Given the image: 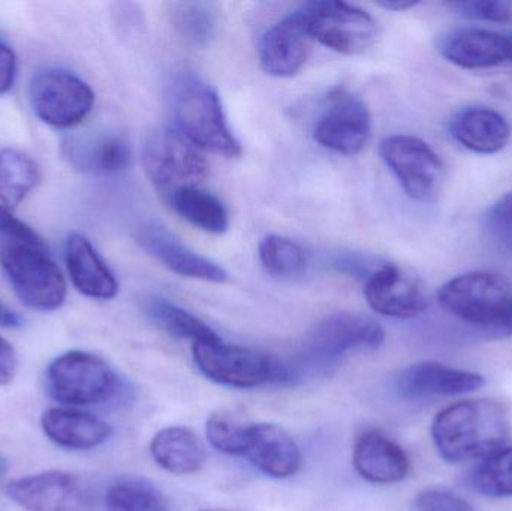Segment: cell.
I'll return each instance as SVG.
<instances>
[{"label":"cell","instance_id":"obj_1","mask_svg":"<svg viewBox=\"0 0 512 511\" xmlns=\"http://www.w3.org/2000/svg\"><path fill=\"white\" fill-rule=\"evenodd\" d=\"M385 332L375 320L355 312H336L315 324L288 359H274L273 383L298 387L330 377L355 351H378Z\"/></svg>","mask_w":512,"mask_h":511},{"label":"cell","instance_id":"obj_2","mask_svg":"<svg viewBox=\"0 0 512 511\" xmlns=\"http://www.w3.org/2000/svg\"><path fill=\"white\" fill-rule=\"evenodd\" d=\"M0 266L27 308L50 312L65 302V278L44 240L3 206H0Z\"/></svg>","mask_w":512,"mask_h":511},{"label":"cell","instance_id":"obj_3","mask_svg":"<svg viewBox=\"0 0 512 511\" xmlns=\"http://www.w3.org/2000/svg\"><path fill=\"white\" fill-rule=\"evenodd\" d=\"M510 437V419L504 405L475 399L451 405L433 420L432 438L448 462L484 459L502 449Z\"/></svg>","mask_w":512,"mask_h":511},{"label":"cell","instance_id":"obj_4","mask_svg":"<svg viewBox=\"0 0 512 511\" xmlns=\"http://www.w3.org/2000/svg\"><path fill=\"white\" fill-rule=\"evenodd\" d=\"M171 107L179 131L195 146L225 158L242 155L215 87L195 75H182L171 87Z\"/></svg>","mask_w":512,"mask_h":511},{"label":"cell","instance_id":"obj_5","mask_svg":"<svg viewBox=\"0 0 512 511\" xmlns=\"http://www.w3.org/2000/svg\"><path fill=\"white\" fill-rule=\"evenodd\" d=\"M445 311L472 326L508 330L512 306L510 284L492 272H469L445 282L438 290Z\"/></svg>","mask_w":512,"mask_h":511},{"label":"cell","instance_id":"obj_6","mask_svg":"<svg viewBox=\"0 0 512 511\" xmlns=\"http://www.w3.org/2000/svg\"><path fill=\"white\" fill-rule=\"evenodd\" d=\"M45 387L60 404L87 407L111 401L119 393L120 378L102 357L74 350L48 365Z\"/></svg>","mask_w":512,"mask_h":511},{"label":"cell","instance_id":"obj_7","mask_svg":"<svg viewBox=\"0 0 512 511\" xmlns=\"http://www.w3.org/2000/svg\"><path fill=\"white\" fill-rule=\"evenodd\" d=\"M143 161L150 182L164 197L177 189L200 186L209 174V164L200 147L179 129H159L150 135Z\"/></svg>","mask_w":512,"mask_h":511},{"label":"cell","instance_id":"obj_8","mask_svg":"<svg viewBox=\"0 0 512 511\" xmlns=\"http://www.w3.org/2000/svg\"><path fill=\"white\" fill-rule=\"evenodd\" d=\"M379 153L409 198L418 203L438 200L445 168L430 144L412 135H391L381 141Z\"/></svg>","mask_w":512,"mask_h":511},{"label":"cell","instance_id":"obj_9","mask_svg":"<svg viewBox=\"0 0 512 511\" xmlns=\"http://www.w3.org/2000/svg\"><path fill=\"white\" fill-rule=\"evenodd\" d=\"M95 93L78 75L45 69L30 83V104L36 116L54 128H74L92 111Z\"/></svg>","mask_w":512,"mask_h":511},{"label":"cell","instance_id":"obj_10","mask_svg":"<svg viewBox=\"0 0 512 511\" xmlns=\"http://www.w3.org/2000/svg\"><path fill=\"white\" fill-rule=\"evenodd\" d=\"M304 11L313 39L337 53L357 56L369 50L378 36L372 15L349 3L322 0L307 3Z\"/></svg>","mask_w":512,"mask_h":511},{"label":"cell","instance_id":"obj_11","mask_svg":"<svg viewBox=\"0 0 512 511\" xmlns=\"http://www.w3.org/2000/svg\"><path fill=\"white\" fill-rule=\"evenodd\" d=\"M195 365L204 377L222 386L254 389L273 381L274 357L221 341L192 344Z\"/></svg>","mask_w":512,"mask_h":511},{"label":"cell","instance_id":"obj_12","mask_svg":"<svg viewBox=\"0 0 512 511\" xmlns=\"http://www.w3.org/2000/svg\"><path fill=\"white\" fill-rule=\"evenodd\" d=\"M313 137L333 152L349 156L363 152L372 137L366 104L346 89L334 90L316 120Z\"/></svg>","mask_w":512,"mask_h":511},{"label":"cell","instance_id":"obj_13","mask_svg":"<svg viewBox=\"0 0 512 511\" xmlns=\"http://www.w3.org/2000/svg\"><path fill=\"white\" fill-rule=\"evenodd\" d=\"M6 495L26 511H92L89 489L65 471L21 477L6 486Z\"/></svg>","mask_w":512,"mask_h":511},{"label":"cell","instance_id":"obj_14","mask_svg":"<svg viewBox=\"0 0 512 511\" xmlns=\"http://www.w3.org/2000/svg\"><path fill=\"white\" fill-rule=\"evenodd\" d=\"M364 296L373 311L400 320L418 317L429 306V294L420 276L391 263L376 267L366 279Z\"/></svg>","mask_w":512,"mask_h":511},{"label":"cell","instance_id":"obj_15","mask_svg":"<svg viewBox=\"0 0 512 511\" xmlns=\"http://www.w3.org/2000/svg\"><path fill=\"white\" fill-rule=\"evenodd\" d=\"M313 42L306 11H295L262 35L258 47L261 68L271 77H294L306 65Z\"/></svg>","mask_w":512,"mask_h":511},{"label":"cell","instance_id":"obj_16","mask_svg":"<svg viewBox=\"0 0 512 511\" xmlns=\"http://www.w3.org/2000/svg\"><path fill=\"white\" fill-rule=\"evenodd\" d=\"M135 240L147 254L177 275L213 284H224L230 279L227 270L192 251L167 228L155 222L140 225L135 233Z\"/></svg>","mask_w":512,"mask_h":511},{"label":"cell","instance_id":"obj_17","mask_svg":"<svg viewBox=\"0 0 512 511\" xmlns=\"http://www.w3.org/2000/svg\"><path fill=\"white\" fill-rule=\"evenodd\" d=\"M484 386V378L475 372L460 371L435 362H421L400 372L396 390L406 401L457 396L472 393Z\"/></svg>","mask_w":512,"mask_h":511},{"label":"cell","instance_id":"obj_18","mask_svg":"<svg viewBox=\"0 0 512 511\" xmlns=\"http://www.w3.org/2000/svg\"><path fill=\"white\" fill-rule=\"evenodd\" d=\"M62 153L75 170L98 176L125 170L132 158L125 138L105 132L71 135L63 140Z\"/></svg>","mask_w":512,"mask_h":511},{"label":"cell","instance_id":"obj_19","mask_svg":"<svg viewBox=\"0 0 512 511\" xmlns=\"http://www.w3.org/2000/svg\"><path fill=\"white\" fill-rule=\"evenodd\" d=\"M355 471L376 485L399 483L408 477L411 462L405 450L381 431H367L357 438L352 452Z\"/></svg>","mask_w":512,"mask_h":511},{"label":"cell","instance_id":"obj_20","mask_svg":"<svg viewBox=\"0 0 512 511\" xmlns=\"http://www.w3.org/2000/svg\"><path fill=\"white\" fill-rule=\"evenodd\" d=\"M438 50L448 62L465 69L493 68L508 60L507 35L481 27L445 33L439 39Z\"/></svg>","mask_w":512,"mask_h":511},{"label":"cell","instance_id":"obj_21","mask_svg":"<svg viewBox=\"0 0 512 511\" xmlns=\"http://www.w3.org/2000/svg\"><path fill=\"white\" fill-rule=\"evenodd\" d=\"M451 137L480 155H495L510 143V122L499 111L483 105L462 108L450 120Z\"/></svg>","mask_w":512,"mask_h":511},{"label":"cell","instance_id":"obj_22","mask_svg":"<svg viewBox=\"0 0 512 511\" xmlns=\"http://www.w3.org/2000/svg\"><path fill=\"white\" fill-rule=\"evenodd\" d=\"M245 456L256 470L273 479L294 476L303 462L294 438L273 423L251 426Z\"/></svg>","mask_w":512,"mask_h":511},{"label":"cell","instance_id":"obj_23","mask_svg":"<svg viewBox=\"0 0 512 511\" xmlns=\"http://www.w3.org/2000/svg\"><path fill=\"white\" fill-rule=\"evenodd\" d=\"M48 440L69 450H90L110 440L111 426L99 417L75 408H50L41 417Z\"/></svg>","mask_w":512,"mask_h":511},{"label":"cell","instance_id":"obj_24","mask_svg":"<svg viewBox=\"0 0 512 511\" xmlns=\"http://www.w3.org/2000/svg\"><path fill=\"white\" fill-rule=\"evenodd\" d=\"M66 267L72 284L90 299L110 300L119 293V282L101 255L83 234L72 233L66 240Z\"/></svg>","mask_w":512,"mask_h":511},{"label":"cell","instance_id":"obj_25","mask_svg":"<svg viewBox=\"0 0 512 511\" xmlns=\"http://www.w3.org/2000/svg\"><path fill=\"white\" fill-rule=\"evenodd\" d=\"M153 461L176 476L198 473L206 464L207 452L191 429L170 426L162 429L150 443Z\"/></svg>","mask_w":512,"mask_h":511},{"label":"cell","instance_id":"obj_26","mask_svg":"<svg viewBox=\"0 0 512 511\" xmlns=\"http://www.w3.org/2000/svg\"><path fill=\"white\" fill-rule=\"evenodd\" d=\"M168 203L177 215L200 230L210 234H224L230 225L224 203L212 192L200 186L177 189L167 195Z\"/></svg>","mask_w":512,"mask_h":511},{"label":"cell","instance_id":"obj_27","mask_svg":"<svg viewBox=\"0 0 512 511\" xmlns=\"http://www.w3.org/2000/svg\"><path fill=\"white\" fill-rule=\"evenodd\" d=\"M143 308L152 323L174 338L189 339L192 344L219 339L204 321L164 297H147Z\"/></svg>","mask_w":512,"mask_h":511},{"label":"cell","instance_id":"obj_28","mask_svg":"<svg viewBox=\"0 0 512 511\" xmlns=\"http://www.w3.org/2000/svg\"><path fill=\"white\" fill-rule=\"evenodd\" d=\"M41 180L38 164L26 153L0 149V203L11 210L17 207Z\"/></svg>","mask_w":512,"mask_h":511},{"label":"cell","instance_id":"obj_29","mask_svg":"<svg viewBox=\"0 0 512 511\" xmlns=\"http://www.w3.org/2000/svg\"><path fill=\"white\" fill-rule=\"evenodd\" d=\"M259 260L270 275L289 281L306 275L310 266L303 246L282 236H267L259 243Z\"/></svg>","mask_w":512,"mask_h":511},{"label":"cell","instance_id":"obj_30","mask_svg":"<svg viewBox=\"0 0 512 511\" xmlns=\"http://www.w3.org/2000/svg\"><path fill=\"white\" fill-rule=\"evenodd\" d=\"M108 511H170L155 485L143 479H122L105 494Z\"/></svg>","mask_w":512,"mask_h":511},{"label":"cell","instance_id":"obj_31","mask_svg":"<svg viewBox=\"0 0 512 511\" xmlns=\"http://www.w3.org/2000/svg\"><path fill=\"white\" fill-rule=\"evenodd\" d=\"M471 485L486 497H512V447H502L486 456L472 473Z\"/></svg>","mask_w":512,"mask_h":511},{"label":"cell","instance_id":"obj_32","mask_svg":"<svg viewBox=\"0 0 512 511\" xmlns=\"http://www.w3.org/2000/svg\"><path fill=\"white\" fill-rule=\"evenodd\" d=\"M174 27L188 44L203 47L215 35L216 12L203 2H186L174 6Z\"/></svg>","mask_w":512,"mask_h":511},{"label":"cell","instance_id":"obj_33","mask_svg":"<svg viewBox=\"0 0 512 511\" xmlns=\"http://www.w3.org/2000/svg\"><path fill=\"white\" fill-rule=\"evenodd\" d=\"M251 426L236 414L219 411L207 420L206 434L210 444L219 452L231 456H245Z\"/></svg>","mask_w":512,"mask_h":511},{"label":"cell","instance_id":"obj_34","mask_svg":"<svg viewBox=\"0 0 512 511\" xmlns=\"http://www.w3.org/2000/svg\"><path fill=\"white\" fill-rule=\"evenodd\" d=\"M484 228L490 245L502 257L512 260V191L490 207Z\"/></svg>","mask_w":512,"mask_h":511},{"label":"cell","instance_id":"obj_35","mask_svg":"<svg viewBox=\"0 0 512 511\" xmlns=\"http://www.w3.org/2000/svg\"><path fill=\"white\" fill-rule=\"evenodd\" d=\"M453 11L472 20L489 23H512V0H468L448 3Z\"/></svg>","mask_w":512,"mask_h":511},{"label":"cell","instance_id":"obj_36","mask_svg":"<svg viewBox=\"0 0 512 511\" xmlns=\"http://www.w3.org/2000/svg\"><path fill=\"white\" fill-rule=\"evenodd\" d=\"M418 511H474V507L459 495L442 489H426L415 500Z\"/></svg>","mask_w":512,"mask_h":511},{"label":"cell","instance_id":"obj_37","mask_svg":"<svg viewBox=\"0 0 512 511\" xmlns=\"http://www.w3.org/2000/svg\"><path fill=\"white\" fill-rule=\"evenodd\" d=\"M17 75V57L5 42L0 41V95L8 92Z\"/></svg>","mask_w":512,"mask_h":511},{"label":"cell","instance_id":"obj_38","mask_svg":"<svg viewBox=\"0 0 512 511\" xmlns=\"http://www.w3.org/2000/svg\"><path fill=\"white\" fill-rule=\"evenodd\" d=\"M17 375V357L14 348L0 336V386H8Z\"/></svg>","mask_w":512,"mask_h":511},{"label":"cell","instance_id":"obj_39","mask_svg":"<svg viewBox=\"0 0 512 511\" xmlns=\"http://www.w3.org/2000/svg\"><path fill=\"white\" fill-rule=\"evenodd\" d=\"M0 326L9 327V329L21 326V318L14 311H11L8 306L3 305L2 302H0Z\"/></svg>","mask_w":512,"mask_h":511},{"label":"cell","instance_id":"obj_40","mask_svg":"<svg viewBox=\"0 0 512 511\" xmlns=\"http://www.w3.org/2000/svg\"><path fill=\"white\" fill-rule=\"evenodd\" d=\"M378 5L384 9H390V11L402 12L414 8L418 5V2H412V0H381Z\"/></svg>","mask_w":512,"mask_h":511},{"label":"cell","instance_id":"obj_41","mask_svg":"<svg viewBox=\"0 0 512 511\" xmlns=\"http://www.w3.org/2000/svg\"><path fill=\"white\" fill-rule=\"evenodd\" d=\"M9 465L8 461L0 455V482L5 479L6 473H8Z\"/></svg>","mask_w":512,"mask_h":511},{"label":"cell","instance_id":"obj_42","mask_svg":"<svg viewBox=\"0 0 512 511\" xmlns=\"http://www.w3.org/2000/svg\"><path fill=\"white\" fill-rule=\"evenodd\" d=\"M508 42V60L512 62V32L507 35Z\"/></svg>","mask_w":512,"mask_h":511},{"label":"cell","instance_id":"obj_43","mask_svg":"<svg viewBox=\"0 0 512 511\" xmlns=\"http://www.w3.org/2000/svg\"><path fill=\"white\" fill-rule=\"evenodd\" d=\"M508 330H511V332H512V306H511V312H510V320H508Z\"/></svg>","mask_w":512,"mask_h":511},{"label":"cell","instance_id":"obj_44","mask_svg":"<svg viewBox=\"0 0 512 511\" xmlns=\"http://www.w3.org/2000/svg\"><path fill=\"white\" fill-rule=\"evenodd\" d=\"M200 511H234V510H227V509H204Z\"/></svg>","mask_w":512,"mask_h":511}]
</instances>
